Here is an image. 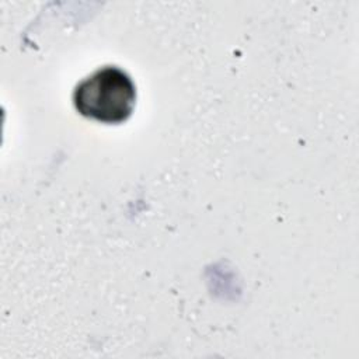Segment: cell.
<instances>
[{"mask_svg": "<svg viewBox=\"0 0 359 359\" xmlns=\"http://www.w3.org/2000/svg\"><path fill=\"white\" fill-rule=\"evenodd\" d=\"M136 87L130 76L116 66H104L83 79L73 91L79 114L104 123L126 121L135 108Z\"/></svg>", "mask_w": 359, "mask_h": 359, "instance_id": "obj_1", "label": "cell"}]
</instances>
